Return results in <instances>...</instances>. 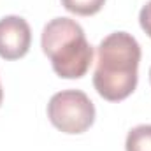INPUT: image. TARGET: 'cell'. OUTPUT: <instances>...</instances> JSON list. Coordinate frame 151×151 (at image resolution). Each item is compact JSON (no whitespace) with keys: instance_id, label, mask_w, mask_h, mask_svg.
Returning a JSON list of instances; mask_svg holds the SVG:
<instances>
[{"instance_id":"1","label":"cell","mask_w":151,"mask_h":151,"mask_svg":"<svg viewBox=\"0 0 151 151\" xmlns=\"http://www.w3.org/2000/svg\"><path fill=\"white\" fill-rule=\"evenodd\" d=\"M141 46L128 32H113L97 47L93 86L109 102L125 100L134 93L139 81Z\"/></svg>"},{"instance_id":"2","label":"cell","mask_w":151,"mask_h":151,"mask_svg":"<svg viewBox=\"0 0 151 151\" xmlns=\"http://www.w3.org/2000/svg\"><path fill=\"white\" fill-rule=\"evenodd\" d=\"M40 47L55 74L63 79H81L93 62V47L83 27L70 18H55L42 28Z\"/></svg>"},{"instance_id":"3","label":"cell","mask_w":151,"mask_h":151,"mask_svg":"<svg viewBox=\"0 0 151 151\" xmlns=\"http://www.w3.org/2000/svg\"><path fill=\"white\" fill-rule=\"evenodd\" d=\"M47 118L60 132L77 135L93 125L95 106L81 90H62L49 99Z\"/></svg>"},{"instance_id":"4","label":"cell","mask_w":151,"mask_h":151,"mask_svg":"<svg viewBox=\"0 0 151 151\" xmlns=\"http://www.w3.org/2000/svg\"><path fill=\"white\" fill-rule=\"evenodd\" d=\"M32 44V30L25 18L5 16L0 19V56L4 60L23 58Z\"/></svg>"},{"instance_id":"5","label":"cell","mask_w":151,"mask_h":151,"mask_svg":"<svg viewBox=\"0 0 151 151\" xmlns=\"http://www.w3.org/2000/svg\"><path fill=\"white\" fill-rule=\"evenodd\" d=\"M125 151H151V125L134 127L127 135Z\"/></svg>"},{"instance_id":"6","label":"cell","mask_w":151,"mask_h":151,"mask_svg":"<svg viewBox=\"0 0 151 151\" xmlns=\"http://www.w3.org/2000/svg\"><path fill=\"white\" fill-rule=\"evenodd\" d=\"M106 0H62V5L77 16H93L100 12Z\"/></svg>"},{"instance_id":"7","label":"cell","mask_w":151,"mask_h":151,"mask_svg":"<svg viewBox=\"0 0 151 151\" xmlns=\"http://www.w3.org/2000/svg\"><path fill=\"white\" fill-rule=\"evenodd\" d=\"M139 23H141V28L151 39V0L141 9V12H139Z\"/></svg>"},{"instance_id":"8","label":"cell","mask_w":151,"mask_h":151,"mask_svg":"<svg viewBox=\"0 0 151 151\" xmlns=\"http://www.w3.org/2000/svg\"><path fill=\"white\" fill-rule=\"evenodd\" d=\"M2 100H4V90H2V84H0V106H2Z\"/></svg>"},{"instance_id":"9","label":"cell","mask_w":151,"mask_h":151,"mask_svg":"<svg viewBox=\"0 0 151 151\" xmlns=\"http://www.w3.org/2000/svg\"><path fill=\"white\" fill-rule=\"evenodd\" d=\"M150 81H151V69H150Z\"/></svg>"}]
</instances>
